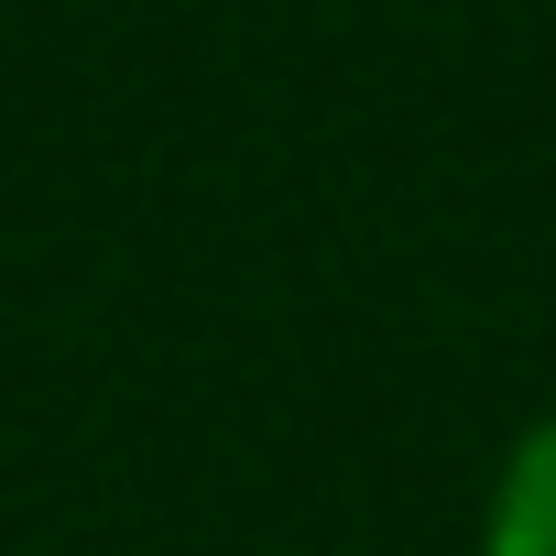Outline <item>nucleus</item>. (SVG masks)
<instances>
[{"label": "nucleus", "instance_id": "obj_1", "mask_svg": "<svg viewBox=\"0 0 556 556\" xmlns=\"http://www.w3.org/2000/svg\"><path fill=\"white\" fill-rule=\"evenodd\" d=\"M480 545H491V556H556V415H545V426L502 458Z\"/></svg>", "mask_w": 556, "mask_h": 556}]
</instances>
